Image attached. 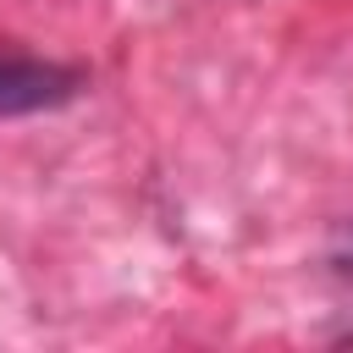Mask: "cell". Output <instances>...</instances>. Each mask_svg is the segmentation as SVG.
Instances as JSON below:
<instances>
[{"instance_id":"1","label":"cell","mask_w":353,"mask_h":353,"mask_svg":"<svg viewBox=\"0 0 353 353\" xmlns=\"http://www.w3.org/2000/svg\"><path fill=\"white\" fill-rule=\"evenodd\" d=\"M83 94V72L44 55H0V121L55 110Z\"/></svg>"},{"instance_id":"2","label":"cell","mask_w":353,"mask_h":353,"mask_svg":"<svg viewBox=\"0 0 353 353\" xmlns=\"http://www.w3.org/2000/svg\"><path fill=\"white\" fill-rule=\"evenodd\" d=\"M347 259H353V254H347ZM342 270H353V265H342Z\"/></svg>"}]
</instances>
